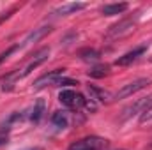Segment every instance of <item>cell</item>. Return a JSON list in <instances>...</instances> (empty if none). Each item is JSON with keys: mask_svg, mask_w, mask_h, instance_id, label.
I'll use <instances>...</instances> for the list:
<instances>
[{"mask_svg": "<svg viewBox=\"0 0 152 150\" xmlns=\"http://www.w3.org/2000/svg\"><path fill=\"white\" fill-rule=\"evenodd\" d=\"M48 57H50V48H42V50H39L37 53L30 58V62L21 69V71H18V73H12V74L7 76V79H5V83H4V90H11L12 88V83L14 81H18V79H23L25 76H28L34 69H37L41 64H44L46 60H48Z\"/></svg>", "mask_w": 152, "mask_h": 150, "instance_id": "cell-1", "label": "cell"}, {"mask_svg": "<svg viewBox=\"0 0 152 150\" xmlns=\"http://www.w3.org/2000/svg\"><path fill=\"white\" fill-rule=\"evenodd\" d=\"M108 147V140L101 138V136H87L75 141L69 150H103Z\"/></svg>", "mask_w": 152, "mask_h": 150, "instance_id": "cell-2", "label": "cell"}, {"mask_svg": "<svg viewBox=\"0 0 152 150\" xmlns=\"http://www.w3.org/2000/svg\"><path fill=\"white\" fill-rule=\"evenodd\" d=\"M152 79L151 78H138V79H134V81H131V83H127V85H124L117 94H115L113 97L115 99H126V97H131L133 94H136V92H140V90H143L147 85H151Z\"/></svg>", "mask_w": 152, "mask_h": 150, "instance_id": "cell-3", "label": "cell"}, {"mask_svg": "<svg viewBox=\"0 0 152 150\" xmlns=\"http://www.w3.org/2000/svg\"><path fill=\"white\" fill-rule=\"evenodd\" d=\"M58 99L67 108H87L88 104V99H85L81 94H76L75 90H62Z\"/></svg>", "mask_w": 152, "mask_h": 150, "instance_id": "cell-4", "label": "cell"}, {"mask_svg": "<svg viewBox=\"0 0 152 150\" xmlns=\"http://www.w3.org/2000/svg\"><path fill=\"white\" fill-rule=\"evenodd\" d=\"M151 104H152V95H149V97H142V99H136L133 104H129V106L124 110L122 118L127 120V118H131V117H134V115H142V113L145 111Z\"/></svg>", "mask_w": 152, "mask_h": 150, "instance_id": "cell-5", "label": "cell"}, {"mask_svg": "<svg viewBox=\"0 0 152 150\" xmlns=\"http://www.w3.org/2000/svg\"><path fill=\"white\" fill-rule=\"evenodd\" d=\"M64 71L66 69H53V71H50V73H46V74H42L41 78L36 79V83H34V88H44V87H48V85H53L55 87V83L64 76Z\"/></svg>", "mask_w": 152, "mask_h": 150, "instance_id": "cell-6", "label": "cell"}, {"mask_svg": "<svg viewBox=\"0 0 152 150\" xmlns=\"http://www.w3.org/2000/svg\"><path fill=\"white\" fill-rule=\"evenodd\" d=\"M145 51H147V44L136 46L134 50H131V51L124 53L122 57H118V58L115 60V66H129V64H133L134 60H138V58H140Z\"/></svg>", "mask_w": 152, "mask_h": 150, "instance_id": "cell-7", "label": "cell"}, {"mask_svg": "<svg viewBox=\"0 0 152 150\" xmlns=\"http://www.w3.org/2000/svg\"><path fill=\"white\" fill-rule=\"evenodd\" d=\"M87 7L85 2H67V4H62L60 7H57L53 11L55 16H71V14H76L80 11H83Z\"/></svg>", "mask_w": 152, "mask_h": 150, "instance_id": "cell-8", "label": "cell"}, {"mask_svg": "<svg viewBox=\"0 0 152 150\" xmlns=\"http://www.w3.org/2000/svg\"><path fill=\"white\" fill-rule=\"evenodd\" d=\"M50 32H51V27H50V25H44V27L34 28L27 37L23 39V42H21V44H18V48H20V46H27V44H30V42H37L39 39H42L46 34H50Z\"/></svg>", "mask_w": 152, "mask_h": 150, "instance_id": "cell-9", "label": "cell"}, {"mask_svg": "<svg viewBox=\"0 0 152 150\" xmlns=\"http://www.w3.org/2000/svg\"><path fill=\"white\" fill-rule=\"evenodd\" d=\"M133 27H134V20L127 18V20H124V21H120V23H117V25H113V27L110 28L108 36H110V37H117V36H124V34H126V32H129V30H131Z\"/></svg>", "mask_w": 152, "mask_h": 150, "instance_id": "cell-10", "label": "cell"}, {"mask_svg": "<svg viewBox=\"0 0 152 150\" xmlns=\"http://www.w3.org/2000/svg\"><path fill=\"white\" fill-rule=\"evenodd\" d=\"M88 94H90V99L99 101V103H110L113 99V95L110 92H106V90H103L96 85H88Z\"/></svg>", "mask_w": 152, "mask_h": 150, "instance_id": "cell-11", "label": "cell"}, {"mask_svg": "<svg viewBox=\"0 0 152 150\" xmlns=\"http://www.w3.org/2000/svg\"><path fill=\"white\" fill-rule=\"evenodd\" d=\"M127 9H129V4H126V2H120V4H106V5H103L101 12L104 16H117V14L126 12Z\"/></svg>", "mask_w": 152, "mask_h": 150, "instance_id": "cell-12", "label": "cell"}, {"mask_svg": "<svg viewBox=\"0 0 152 150\" xmlns=\"http://www.w3.org/2000/svg\"><path fill=\"white\" fill-rule=\"evenodd\" d=\"M44 113H46V103H44V99H37L34 103V108L30 110V120L34 124H39L41 118L44 117Z\"/></svg>", "mask_w": 152, "mask_h": 150, "instance_id": "cell-13", "label": "cell"}, {"mask_svg": "<svg viewBox=\"0 0 152 150\" xmlns=\"http://www.w3.org/2000/svg\"><path fill=\"white\" fill-rule=\"evenodd\" d=\"M50 122L55 127H58V129H66L67 124H69V118H67V113L66 111H55L50 117Z\"/></svg>", "mask_w": 152, "mask_h": 150, "instance_id": "cell-14", "label": "cell"}, {"mask_svg": "<svg viewBox=\"0 0 152 150\" xmlns=\"http://www.w3.org/2000/svg\"><path fill=\"white\" fill-rule=\"evenodd\" d=\"M110 73V67L108 66H96L88 71V76L90 78H104V76Z\"/></svg>", "mask_w": 152, "mask_h": 150, "instance_id": "cell-15", "label": "cell"}, {"mask_svg": "<svg viewBox=\"0 0 152 150\" xmlns=\"http://www.w3.org/2000/svg\"><path fill=\"white\" fill-rule=\"evenodd\" d=\"M80 57H81L83 60H97L99 53H97L96 50H83V51H80Z\"/></svg>", "mask_w": 152, "mask_h": 150, "instance_id": "cell-16", "label": "cell"}, {"mask_svg": "<svg viewBox=\"0 0 152 150\" xmlns=\"http://www.w3.org/2000/svg\"><path fill=\"white\" fill-rule=\"evenodd\" d=\"M149 120H152V104L140 115V122H142V124H145V122H149Z\"/></svg>", "mask_w": 152, "mask_h": 150, "instance_id": "cell-17", "label": "cell"}, {"mask_svg": "<svg viewBox=\"0 0 152 150\" xmlns=\"http://www.w3.org/2000/svg\"><path fill=\"white\" fill-rule=\"evenodd\" d=\"M14 11H16V9H11V11H7V12H2V14H0V23H4V21H5V20H7Z\"/></svg>", "mask_w": 152, "mask_h": 150, "instance_id": "cell-18", "label": "cell"}, {"mask_svg": "<svg viewBox=\"0 0 152 150\" xmlns=\"http://www.w3.org/2000/svg\"><path fill=\"white\" fill-rule=\"evenodd\" d=\"M4 143H7V134H2L0 133V145H4Z\"/></svg>", "mask_w": 152, "mask_h": 150, "instance_id": "cell-19", "label": "cell"}, {"mask_svg": "<svg viewBox=\"0 0 152 150\" xmlns=\"http://www.w3.org/2000/svg\"><path fill=\"white\" fill-rule=\"evenodd\" d=\"M21 150H42V149H39V147H28V149H21Z\"/></svg>", "mask_w": 152, "mask_h": 150, "instance_id": "cell-20", "label": "cell"}]
</instances>
